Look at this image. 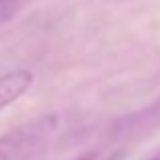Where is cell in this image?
<instances>
[{
    "mask_svg": "<svg viewBox=\"0 0 160 160\" xmlns=\"http://www.w3.org/2000/svg\"><path fill=\"white\" fill-rule=\"evenodd\" d=\"M148 160H160V148H158V150H156V152H154V154H152Z\"/></svg>",
    "mask_w": 160,
    "mask_h": 160,
    "instance_id": "5",
    "label": "cell"
},
{
    "mask_svg": "<svg viewBox=\"0 0 160 160\" xmlns=\"http://www.w3.org/2000/svg\"><path fill=\"white\" fill-rule=\"evenodd\" d=\"M17 10H19V0H0V23L12 19Z\"/></svg>",
    "mask_w": 160,
    "mask_h": 160,
    "instance_id": "3",
    "label": "cell"
},
{
    "mask_svg": "<svg viewBox=\"0 0 160 160\" xmlns=\"http://www.w3.org/2000/svg\"><path fill=\"white\" fill-rule=\"evenodd\" d=\"M62 119L58 115L35 119L27 125L0 136V160H25L33 152H39L58 136Z\"/></svg>",
    "mask_w": 160,
    "mask_h": 160,
    "instance_id": "1",
    "label": "cell"
},
{
    "mask_svg": "<svg viewBox=\"0 0 160 160\" xmlns=\"http://www.w3.org/2000/svg\"><path fill=\"white\" fill-rule=\"evenodd\" d=\"M76 160H101V156H99V154H94V152H90V154H82V156H78Z\"/></svg>",
    "mask_w": 160,
    "mask_h": 160,
    "instance_id": "4",
    "label": "cell"
},
{
    "mask_svg": "<svg viewBox=\"0 0 160 160\" xmlns=\"http://www.w3.org/2000/svg\"><path fill=\"white\" fill-rule=\"evenodd\" d=\"M33 72L19 68V70H8L0 74V111L6 109L10 103L21 99L33 84Z\"/></svg>",
    "mask_w": 160,
    "mask_h": 160,
    "instance_id": "2",
    "label": "cell"
}]
</instances>
